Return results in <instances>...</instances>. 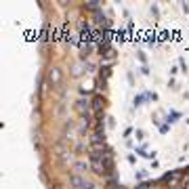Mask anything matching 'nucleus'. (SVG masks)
Instances as JSON below:
<instances>
[{"instance_id":"nucleus-4","label":"nucleus","mask_w":189,"mask_h":189,"mask_svg":"<svg viewBox=\"0 0 189 189\" xmlns=\"http://www.w3.org/2000/svg\"><path fill=\"white\" fill-rule=\"evenodd\" d=\"M76 107H78V109H80V111H84V107H88V105H86V103H84V101H78V105H76Z\"/></svg>"},{"instance_id":"nucleus-5","label":"nucleus","mask_w":189,"mask_h":189,"mask_svg":"<svg viewBox=\"0 0 189 189\" xmlns=\"http://www.w3.org/2000/svg\"><path fill=\"white\" fill-rule=\"evenodd\" d=\"M137 189H149V183H143V185H139Z\"/></svg>"},{"instance_id":"nucleus-6","label":"nucleus","mask_w":189,"mask_h":189,"mask_svg":"<svg viewBox=\"0 0 189 189\" xmlns=\"http://www.w3.org/2000/svg\"><path fill=\"white\" fill-rule=\"evenodd\" d=\"M187 189H189V187H187Z\"/></svg>"},{"instance_id":"nucleus-2","label":"nucleus","mask_w":189,"mask_h":189,"mask_svg":"<svg viewBox=\"0 0 189 189\" xmlns=\"http://www.w3.org/2000/svg\"><path fill=\"white\" fill-rule=\"evenodd\" d=\"M49 78H51V82H53V84H59V82H61V72H59V69L55 67V69H51Z\"/></svg>"},{"instance_id":"nucleus-3","label":"nucleus","mask_w":189,"mask_h":189,"mask_svg":"<svg viewBox=\"0 0 189 189\" xmlns=\"http://www.w3.org/2000/svg\"><path fill=\"white\" fill-rule=\"evenodd\" d=\"M101 107H103V99L101 97H94L92 99V109L94 111H101Z\"/></svg>"},{"instance_id":"nucleus-1","label":"nucleus","mask_w":189,"mask_h":189,"mask_svg":"<svg viewBox=\"0 0 189 189\" xmlns=\"http://www.w3.org/2000/svg\"><path fill=\"white\" fill-rule=\"evenodd\" d=\"M69 183H72L74 187H80V189H94L92 181H88V179H84V177H80V174H72Z\"/></svg>"}]
</instances>
